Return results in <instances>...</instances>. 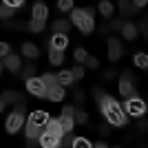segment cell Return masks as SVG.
I'll list each match as a JSON object with an SVG mask.
<instances>
[{
    "mask_svg": "<svg viewBox=\"0 0 148 148\" xmlns=\"http://www.w3.org/2000/svg\"><path fill=\"white\" fill-rule=\"evenodd\" d=\"M133 82H135L133 73H130V71H124L122 80H119V93H122L124 97H135L137 95V88L133 86Z\"/></svg>",
    "mask_w": 148,
    "mask_h": 148,
    "instance_id": "cell-5",
    "label": "cell"
},
{
    "mask_svg": "<svg viewBox=\"0 0 148 148\" xmlns=\"http://www.w3.org/2000/svg\"><path fill=\"white\" fill-rule=\"evenodd\" d=\"M99 13H102L104 18H111L113 16V5L108 0H102V2H99Z\"/></svg>",
    "mask_w": 148,
    "mask_h": 148,
    "instance_id": "cell-23",
    "label": "cell"
},
{
    "mask_svg": "<svg viewBox=\"0 0 148 148\" xmlns=\"http://www.w3.org/2000/svg\"><path fill=\"white\" fill-rule=\"evenodd\" d=\"M40 146H44V148L60 146V137H56V135H51V133H47V130H44L42 135H40Z\"/></svg>",
    "mask_w": 148,
    "mask_h": 148,
    "instance_id": "cell-12",
    "label": "cell"
},
{
    "mask_svg": "<svg viewBox=\"0 0 148 148\" xmlns=\"http://www.w3.org/2000/svg\"><path fill=\"white\" fill-rule=\"evenodd\" d=\"M0 53H2V58L9 56V53H11V47H9L7 42H2V44H0Z\"/></svg>",
    "mask_w": 148,
    "mask_h": 148,
    "instance_id": "cell-38",
    "label": "cell"
},
{
    "mask_svg": "<svg viewBox=\"0 0 148 148\" xmlns=\"http://www.w3.org/2000/svg\"><path fill=\"white\" fill-rule=\"evenodd\" d=\"M73 139H75V137L71 135V133H64L62 139H60V146H73Z\"/></svg>",
    "mask_w": 148,
    "mask_h": 148,
    "instance_id": "cell-31",
    "label": "cell"
},
{
    "mask_svg": "<svg viewBox=\"0 0 148 148\" xmlns=\"http://www.w3.org/2000/svg\"><path fill=\"white\" fill-rule=\"evenodd\" d=\"M137 29L142 31V33H146V36H148V18H144L142 22H139V25H137Z\"/></svg>",
    "mask_w": 148,
    "mask_h": 148,
    "instance_id": "cell-37",
    "label": "cell"
},
{
    "mask_svg": "<svg viewBox=\"0 0 148 148\" xmlns=\"http://www.w3.org/2000/svg\"><path fill=\"white\" fill-rule=\"evenodd\" d=\"M137 25H133V22H126V25H124V29H122V36L126 38V40H135L137 38Z\"/></svg>",
    "mask_w": 148,
    "mask_h": 148,
    "instance_id": "cell-15",
    "label": "cell"
},
{
    "mask_svg": "<svg viewBox=\"0 0 148 148\" xmlns=\"http://www.w3.org/2000/svg\"><path fill=\"white\" fill-rule=\"evenodd\" d=\"M124 25H126L124 20H113V22H111V29H113V31H122Z\"/></svg>",
    "mask_w": 148,
    "mask_h": 148,
    "instance_id": "cell-35",
    "label": "cell"
},
{
    "mask_svg": "<svg viewBox=\"0 0 148 148\" xmlns=\"http://www.w3.org/2000/svg\"><path fill=\"white\" fill-rule=\"evenodd\" d=\"M13 11H16V7H9V5H5V2H2V9H0V16H2V18L5 20H9L13 16Z\"/></svg>",
    "mask_w": 148,
    "mask_h": 148,
    "instance_id": "cell-28",
    "label": "cell"
},
{
    "mask_svg": "<svg viewBox=\"0 0 148 148\" xmlns=\"http://www.w3.org/2000/svg\"><path fill=\"white\" fill-rule=\"evenodd\" d=\"M73 58H75V62H80V64H84V62H86V51L82 49V47H77V49H75V53H73Z\"/></svg>",
    "mask_w": 148,
    "mask_h": 148,
    "instance_id": "cell-27",
    "label": "cell"
},
{
    "mask_svg": "<svg viewBox=\"0 0 148 148\" xmlns=\"http://www.w3.org/2000/svg\"><path fill=\"white\" fill-rule=\"evenodd\" d=\"M124 111H126V115H133V117H142L144 111H146V104H144V99H139L135 95V97H126V102H124Z\"/></svg>",
    "mask_w": 148,
    "mask_h": 148,
    "instance_id": "cell-4",
    "label": "cell"
},
{
    "mask_svg": "<svg viewBox=\"0 0 148 148\" xmlns=\"http://www.w3.org/2000/svg\"><path fill=\"white\" fill-rule=\"evenodd\" d=\"M58 9L60 11H73V0H58Z\"/></svg>",
    "mask_w": 148,
    "mask_h": 148,
    "instance_id": "cell-29",
    "label": "cell"
},
{
    "mask_svg": "<svg viewBox=\"0 0 148 148\" xmlns=\"http://www.w3.org/2000/svg\"><path fill=\"white\" fill-rule=\"evenodd\" d=\"M49 62L56 64V66H60L62 62H64V49H58V47H51L49 44Z\"/></svg>",
    "mask_w": 148,
    "mask_h": 148,
    "instance_id": "cell-10",
    "label": "cell"
},
{
    "mask_svg": "<svg viewBox=\"0 0 148 148\" xmlns=\"http://www.w3.org/2000/svg\"><path fill=\"white\" fill-rule=\"evenodd\" d=\"M42 29H44V22H42V20H36V18H33L29 22V31H31V33H40Z\"/></svg>",
    "mask_w": 148,
    "mask_h": 148,
    "instance_id": "cell-24",
    "label": "cell"
},
{
    "mask_svg": "<svg viewBox=\"0 0 148 148\" xmlns=\"http://www.w3.org/2000/svg\"><path fill=\"white\" fill-rule=\"evenodd\" d=\"M84 64H86V69H97L99 60H97V58H93V56H88V58H86V62H84Z\"/></svg>",
    "mask_w": 148,
    "mask_h": 148,
    "instance_id": "cell-33",
    "label": "cell"
},
{
    "mask_svg": "<svg viewBox=\"0 0 148 148\" xmlns=\"http://www.w3.org/2000/svg\"><path fill=\"white\" fill-rule=\"evenodd\" d=\"M108 58L113 62L122 58V44H119L117 38H108Z\"/></svg>",
    "mask_w": 148,
    "mask_h": 148,
    "instance_id": "cell-9",
    "label": "cell"
},
{
    "mask_svg": "<svg viewBox=\"0 0 148 148\" xmlns=\"http://www.w3.org/2000/svg\"><path fill=\"white\" fill-rule=\"evenodd\" d=\"M93 97H95V102L99 104V111H102V115L106 117V122H111L113 126H124V124H126V111H124V106L119 104L115 97L106 95L102 88H95V91H93Z\"/></svg>",
    "mask_w": 148,
    "mask_h": 148,
    "instance_id": "cell-1",
    "label": "cell"
},
{
    "mask_svg": "<svg viewBox=\"0 0 148 148\" xmlns=\"http://www.w3.org/2000/svg\"><path fill=\"white\" fill-rule=\"evenodd\" d=\"M113 77H115V71H106V73H104V80L106 82H111Z\"/></svg>",
    "mask_w": 148,
    "mask_h": 148,
    "instance_id": "cell-40",
    "label": "cell"
},
{
    "mask_svg": "<svg viewBox=\"0 0 148 148\" xmlns=\"http://www.w3.org/2000/svg\"><path fill=\"white\" fill-rule=\"evenodd\" d=\"M135 64L139 69H148V56H146V53H137V56H135Z\"/></svg>",
    "mask_w": 148,
    "mask_h": 148,
    "instance_id": "cell-26",
    "label": "cell"
},
{
    "mask_svg": "<svg viewBox=\"0 0 148 148\" xmlns=\"http://www.w3.org/2000/svg\"><path fill=\"white\" fill-rule=\"evenodd\" d=\"M20 102H25L20 93H13V91H5V93H2V97H0V108H5L7 104H20Z\"/></svg>",
    "mask_w": 148,
    "mask_h": 148,
    "instance_id": "cell-8",
    "label": "cell"
},
{
    "mask_svg": "<svg viewBox=\"0 0 148 148\" xmlns=\"http://www.w3.org/2000/svg\"><path fill=\"white\" fill-rule=\"evenodd\" d=\"M42 80H44V84H47V88H56V86H60V80H58V75L44 73V75H42Z\"/></svg>",
    "mask_w": 148,
    "mask_h": 148,
    "instance_id": "cell-21",
    "label": "cell"
},
{
    "mask_svg": "<svg viewBox=\"0 0 148 148\" xmlns=\"http://www.w3.org/2000/svg\"><path fill=\"white\" fill-rule=\"evenodd\" d=\"M60 124H62V128H64V133H71V128H73V124H75V117L60 115Z\"/></svg>",
    "mask_w": 148,
    "mask_h": 148,
    "instance_id": "cell-22",
    "label": "cell"
},
{
    "mask_svg": "<svg viewBox=\"0 0 148 148\" xmlns=\"http://www.w3.org/2000/svg\"><path fill=\"white\" fill-rule=\"evenodd\" d=\"M73 77L75 80H82V77H84V66H82V64L73 69Z\"/></svg>",
    "mask_w": 148,
    "mask_h": 148,
    "instance_id": "cell-34",
    "label": "cell"
},
{
    "mask_svg": "<svg viewBox=\"0 0 148 148\" xmlns=\"http://www.w3.org/2000/svg\"><path fill=\"white\" fill-rule=\"evenodd\" d=\"M2 2H5V5H9V7H16V9H18V7H22V2H25V0H2Z\"/></svg>",
    "mask_w": 148,
    "mask_h": 148,
    "instance_id": "cell-39",
    "label": "cell"
},
{
    "mask_svg": "<svg viewBox=\"0 0 148 148\" xmlns=\"http://www.w3.org/2000/svg\"><path fill=\"white\" fill-rule=\"evenodd\" d=\"M75 122L86 124V122H88V113H86V111H80V108H77V111H75Z\"/></svg>",
    "mask_w": 148,
    "mask_h": 148,
    "instance_id": "cell-30",
    "label": "cell"
},
{
    "mask_svg": "<svg viewBox=\"0 0 148 148\" xmlns=\"http://www.w3.org/2000/svg\"><path fill=\"white\" fill-rule=\"evenodd\" d=\"M91 146H93V144L88 142L86 137H75V139H73V148H91Z\"/></svg>",
    "mask_w": 148,
    "mask_h": 148,
    "instance_id": "cell-25",
    "label": "cell"
},
{
    "mask_svg": "<svg viewBox=\"0 0 148 148\" xmlns=\"http://www.w3.org/2000/svg\"><path fill=\"white\" fill-rule=\"evenodd\" d=\"M2 66L9 69L11 73H18L20 69H22V64H20V58L18 56H13V53H9V56L2 58Z\"/></svg>",
    "mask_w": 148,
    "mask_h": 148,
    "instance_id": "cell-7",
    "label": "cell"
},
{
    "mask_svg": "<svg viewBox=\"0 0 148 148\" xmlns=\"http://www.w3.org/2000/svg\"><path fill=\"white\" fill-rule=\"evenodd\" d=\"M64 95H66V93H64V86H56V88H49V95H47V97L51 99V102H62V99H64Z\"/></svg>",
    "mask_w": 148,
    "mask_h": 148,
    "instance_id": "cell-16",
    "label": "cell"
},
{
    "mask_svg": "<svg viewBox=\"0 0 148 148\" xmlns=\"http://www.w3.org/2000/svg\"><path fill=\"white\" fill-rule=\"evenodd\" d=\"M27 91L33 93L36 97H47V95H49V88H47L42 77H29V80H27Z\"/></svg>",
    "mask_w": 148,
    "mask_h": 148,
    "instance_id": "cell-6",
    "label": "cell"
},
{
    "mask_svg": "<svg viewBox=\"0 0 148 148\" xmlns=\"http://www.w3.org/2000/svg\"><path fill=\"white\" fill-rule=\"evenodd\" d=\"M133 2H135V7H139V9H142V7L148 2V0H133Z\"/></svg>",
    "mask_w": 148,
    "mask_h": 148,
    "instance_id": "cell-41",
    "label": "cell"
},
{
    "mask_svg": "<svg viewBox=\"0 0 148 148\" xmlns=\"http://www.w3.org/2000/svg\"><path fill=\"white\" fill-rule=\"evenodd\" d=\"M69 29H71V22H69V20H56V22L51 25V31H53V33H69Z\"/></svg>",
    "mask_w": 148,
    "mask_h": 148,
    "instance_id": "cell-14",
    "label": "cell"
},
{
    "mask_svg": "<svg viewBox=\"0 0 148 148\" xmlns=\"http://www.w3.org/2000/svg\"><path fill=\"white\" fill-rule=\"evenodd\" d=\"M58 80H60V84H62V86H71V84L75 82L73 71H62V73H58Z\"/></svg>",
    "mask_w": 148,
    "mask_h": 148,
    "instance_id": "cell-19",
    "label": "cell"
},
{
    "mask_svg": "<svg viewBox=\"0 0 148 148\" xmlns=\"http://www.w3.org/2000/svg\"><path fill=\"white\" fill-rule=\"evenodd\" d=\"M111 126H113V124L111 122H108V124H102V126H99V133H102V135H111Z\"/></svg>",
    "mask_w": 148,
    "mask_h": 148,
    "instance_id": "cell-36",
    "label": "cell"
},
{
    "mask_svg": "<svg viewBox=\"0 0 148 148\" xmlns=\"http://www.w3.org/2000/svg\"><path fill=\"white\" fill-rule=\"evenodd\" d=\"M22 124H25V102H20L16 104V111L9 113V117H7V133H18L22 128Z\"/></svg>",
    "mask_w": 148,
    "mask_h": 148,
    "instance_id": "cell-3",
    "label": "cell"
},
{
    "mask_svg": "<svg viewBox=\"0 0 148 148\" xmlns=\"http://www.w3.org/2000/svg\"><path fill=\"white\" fill-rule=\"evenodd\" d=\"M47 16H49V9H47V5H42V2H36V5H33V18H36V20H42V22H47Z\"/></svg>",
    "mask_w": 148,
    "mask_h": 148,
    "instance_id": "cell-13",
    "label": "cell"
},
{
    "mask_svg": "<svg viewBox=\"0 0 148 148\" xmlns=\"http://www.w3.org/2000/svg\"><path fill=\"white\" fill-rule=\"evenodd\" d=\"M71 22H73L75 27H80L82 33H93V29H95V22H93V16L86 11V9H73L71 11Z\"/></svg>",
    "mask_w": 148,
    "mask_h": 148,
    "instance_id": "cell-2",
    "label": "cell"
},
{
    "mask_svg": "<svg viewBox=\"0 0 148 148\" xmlns=\"http://www.w3.org/2000/svg\"><path fill=\"white\" fill-rule=\"evenodd\" d=\"M66 44H69V38H66V33H53V38H51V47L64 49Z\"/></svg>",
    "mask_w": 148,
    "mask_h": 148,
    "instance_id": "cell-17",
    "label": "cell"
},
{
    "mask_svg": "<svg viewBox=\"0 0 148 148\" xmlns=\"http://www.w3.org/2000/svg\"><path fill=\"white\" fill-rule=\"evenodd\" d=\"M38 53H40V51H38V47L33 42H25L22 44V56L25 58H38Z\"/></svg>",
    "mask_w": 148,
    "mask_h": 148,
    "instance_id": "cell-18",
    "label": "cell"
},
{
    "mask_svg": "<svg viewBox=\"0 0 148 148\" xmlns=\"http://www.w3.org/2000/svg\"><path fill=\"white\" fill-rule=\"evenodd\" d=\"M36 71H38V66L36 64H27V66H22L20 69V77H22V80H29V77H33V75H36Z\"/></svg>",
    "mask_w": 148,
    "mask_h": 148,
    "instance_id": "cell-20",
    "label": "cell"
},
{
    "mask_svg": "<svg viewBox=\"0 0 148 148\" xmlns=\"http://www.w3.org/2000/svg\"><path fill=\"white\" fill-rule=\"evenodd\" d=\"M139 11V7H135V2H130V0H119V13H122L124 18H128L133 13Z\"/></svg>",
    "mask_w": 148,
    "mask_h": 148,
    "instance_id": "cell-11",
    "label": "cell"
},
{
    "mask_svg": "<svg viewBox=\"0 0 148 148\" xmlns=\"http://www.w3.org/2000/svg\"><path fill=\"white\" fill-rule=\"evenodd\" d=\"M73 97H75V102H77V104H82V102H84V97H86V95H84V91H82V88L73 86Z\"/></svg>",
    "mask_w": 148,
    "mask_h": 148,
    "instance_id": "cell-32",
    "label": "cell"
}]
</instances>
